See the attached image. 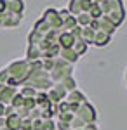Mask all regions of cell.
I'll use <instances>...</instances> for the list:
<instances>
[{
    "label": "cell",
    "mask_w": 127,
    "mask_h": 130,
    "mask_svg": "<svg viewBox=\"0 0 127 130\" xmlns=\"http://www.w3.org/2000/svg\"><path fill=\"white\" fill-rule=\"evenodd\" d=\"M94 45H98V47H105L110 43V35L105 33V31H98L96 35H94Z\"/></svg>",
    "instance_id": "obj_1"
},
{
    "label": "cell",
    "mask_w": 127,
    "mask_h": 130,
    "mask_svg": "<svg viewBox=\"0 0 127 130\" xmlns=\"http://www.w3.org/2000/svg\"><path fill=\"white\" fill-rule=\"evenodd\" d=\"M125 82H127V70H125Z\"/></svg>",
    "instance_id": "obj_2"
}]
</instances>
